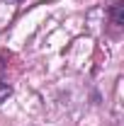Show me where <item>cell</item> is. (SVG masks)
<instances>
[{"label": "cell", "instance_id": "2", "mask_svg": "<svg viewBox=\"0 0 124 126\" xmlns=\"http://www.w3.org/2000/svg\"><path fill=\"white\" fill-rule=\"evenodd\" d=\"M12 94V87H10V82H5V80H0V104L7 99Z\"/></svg>", "mask_w": 124, "mask_h": 126}, {"label": "cell", "instance_id": "3", "mask_svg": "<svg viewBox=\"0 0 124 126\" xmlns=\"http://www.w3.org/2000/svg\"><path fill=\"white\" fill-rule=\"evenodd\" d=\"M7 2H15V0H7Z\"/></svg>", "mask_w": 124, "mask_h": 126}, {"label": "cell", "instance_id": "1", "mask_svg": "<svg viewBox=\"0 0 124 126\" xmlns=\"http://www.w3.org/2000/svg\"><path fill=\"white\" fill-rule=\"evenodd\" d=\"M109 17H112V24L122 27V24H124V7H122V5H114V7L109 10Z\"/></svg>", "mask_w": 124, "mask_h": 126}]
</instances>
